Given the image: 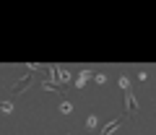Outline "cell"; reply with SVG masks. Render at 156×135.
Instances as JSON below:
<instances>
[{
  "label": "cell",
  "mask_w": 156,
  "mask_h": 135,
  "mask_svg": "<svg viewBox=\"0 0 156 135\" xmlns=\"http://www.w3.org/2000/svg\"><path fill=\"white\" fill-rule=\"evenodd\" d=\"M117 127H120V117H115V119H109V122H107V127L101 130L99 135H112V133H115Z\"/></svg>",
  "instance_id": "3"
},
{
  "label": "cell",
  "mask_w": 156,
  "mask_h": 135,
  "mask_svg": "<svg viewBox=\"0 0 156 135\" xmlns=\"http://www.w3.org/2000/svg\"><path fill=\"white\" fill-rule=\"evenodd\" d=\"M96 127H99V117H96V114H89V117H86V130L94 133Z\"/></svg>",
  "instance_id": "4"
},
{
  "label": "cell",
  "mask_w": 156,
  "mask_h": 135,
  "mask_svg": "<svg viewBox=\"0 0 156 135\" xmlns=\"http://www.w3.org/2000/svg\"><path fill=\"white\" fill-rule=\"evenodd\" d=\"M94 81H96V83H104L107 75H104V73H94Z\"/></svg>",
  "instance_id": "8"
},
{
  "label": "cell",
  "mask_w": 156,
  "mask_h": 135,
  "mask_svg": "<svg viewBox=\"0 0 156 135\" xmlns=\"http://www.w3.org/2000/svg\"><path fill=\"white\" fill-rule=\"evenodd\" d=\"M73 112V104L70 101H60V114H70Z\"/></svg>",
  "instance_id": "7"
},
{
  "label": "cell",
  "mask_w": 156,
  "mask_h": 135,
  "mask_svg": "<svg viewBox=\"0 0 156 135\" xmlns=\"http://www.w3.org/2000/svg\"><path fill=\"white\" fill-rule=\"evenodd\" d=\"M125 109H128V114H133L138 109V99H135L133 91H125Z\"/></svg>",
  "instance_id": "1"
},
{
  "label": "cell",
  "mask_w": 156,
  "mask_h": 135,
  "mask_svg": "<svg viewBox=\"0 0 156 135\" xmlns=\"http://www.w3.org/2000/svg\"><path fill=\"white\" fill-rule=\"evenodd\" d=\"M117 83H120V88H122V91H130V78H128V75H120Z\"/></svg>",
  "instance_id": "6"
},
{
  "label": "cell",
  "mask_w": 156,
  "mask_h": 135,
  "mask_svg": "<svg viewBox=\"0 0 156 135\" xmlns=\"http://www.w3.org/2000/svg\"><path fill=\"white\" fill-rule=\"evenodd\" d=\"M0 112H3V114H13V101L11 99L0 101Z\"/></svg>",
  "instance_id": "5"
},
{
  "label": "cell",
  "mask_w": 156,
  "mask_h": 135,
  "mask_svg": "<svg viewBox=\"0 0 156 135\" xmlns=\"http://www.w3.org/2000/svg\"><path fill=\"white\" fill-rule=\"evenodd\" d=\"M86 86V78H76V88H83Z\"/></svg>",
  "instance_id": "9"
},
{
  "label": "cell",
  "mask_w": 156,
  "mask_h": 135,
  "mask_svg": "<svg viewBox=\"0 0 156 135\" xmlns=\"http://www.w3.org/2000/svg\"><path fill=\"white\" fill-rule=\"evenodd\" d=\"M39 88H44V91H62L65 86H62L60 81H50V78H47V81H42V83H39Z\"/></svg>",
  "instance_id": "2"
}]
</instances>
